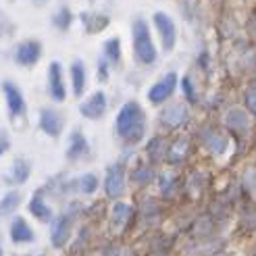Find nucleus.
Listing matches in <instances>:
<instances>
[{"instance_id":"9","label":"nucleus","mask_w":256,"mask_h":256,"mask_svg":"<svg viewBox=\"0 0 256 256\" xmlns=\"http://www.w3.org/2000/svg\"><path fill=\"white\" fill-rule=\"evenodd\" d=\"M2 92H4V96H6V104H8L10 117H12V119L23 117V114H25V98H23V94H21L19 86L12 84V82H4V84H2Z\"/></svg>"},{"instance_id":"10","label":"nucleus","mask_w":256,"mask_h":256,"mask_svg":"<svg viewBox=\"0 0 256 256\" xmlns=\"http://www.w3.org/2000/svg\"><path fill=\"white\" fill-rule=\"evenodd\" d=\"M225 125L229 132H234L236 136H248L250 132V117H248V110L244 108H229L225 114Z\"/></svg>"},{"instance_id":"18","label":"nucleus","mask_w":256,"mask_h":256,"mask_svg":"<svg viewBox=\"0 0 256 256\" xmlns=\"http://www.w3.org/2000/svg\"><path fill=\"white\" fill-rule=\"evenodd\" d=\"M82 23H84V30L88 34H98L102 32L108 25V15H104V12H82L80 15Z\"/></svg>"},{"instance_id":"36","label":"nucleus","mask_w":256,"mask_h":256,"mask_svg":"<svg viewBox=\"0 0 256 256\" xmlns=\"http://www.w3.org/2000/svg\"><path fill=\"white\" fill-rule=\"evenodd\" d=\"M248 34L252 36V38H256V10L250 15V19H248Z\"/></svg>"},{"instance_id":"28","label":"nucleus","mask_w":256,"mask_h":256,"mask_svg":"<svg viewBox=\"0 0 256 256\" xmlns=\"http://www.w3.org/2000/svg\"><path fill=\"white\" fill-rule=\"evenodd\" d=\"M244 108L250 114H256V82H250L244 90Z\"/></svg>"},{"instance_id":"12","label":"nucleus","mask_w":256,"mask_h":256,"mask_svg":"<svg viewBox=\"0 0 256 256\" xmlns=\"http://www.w3.org/2000/svg\"><path fill=\"white\" fill-rule=\"evenodd\" d=\"M188 119H190V110H188L186 104H182V102L171 104V106H167L160 112V123L164 127H169V130H177V127H182Z\"/></svg>"},{"instance_id":"40","label":"nucleus","mask_w":256,"mask_h":256,"mask_svg":"<svg viewBox=\"0 0 256 256\" xmlns=\"http://www.w3.org/2000/svg\"><path fill=\"white\" fill-rule=\"evenodd\" d=\"M0 256H2V246H0Z\"/></svg>"},{"instance_id":"27","label":"nucleus","mask_w":256,"mask_h":256,"mask_svg":"<svg viewBox=\"0 0 256 256\" xmlns=\"http://www.w3.org/2000/svg\"><path fill=\"white\" fill-rule=\"evenodd\" d=\"M240 223H242V227L250 229V232H256V206L254 204H246V206L242 208Z\"/></svg>"},{"instance_id":"39","label":"nucleus","mask_w":256,"mask_h":256,"mask_svg":"<svg viewBox=\"0 0 256 256\" xmlns=\"http://www.w3.org/2000/svg\"><path fill=\"white\" fill-rule=\"evenodd\" d=\"M216 256H232V254H216Z\"/></svg>"},{"instance_id":"4","label":"nucleus","mask_w":256,"mask_h":256,"mask_svg":"<svg viewBox=\"0 0 256 256\" xmlns=\"http://www.w3.org/2000/svg\"><path fill=\"white\" fill-rule=\"evenodd\" d=\"M198 136H200L202 144L206 146V150L210 152V154L221 156V154H225V152H227L229 140H227V136H225L221 130H216V127L206 125V127H202V130L198 132Z\"/></svg>"},{"instance_id":"25","label":"nucleus","mask_w":256,"mask_h":256,"mask_svg":"<svg viewBox=\"0 0 256 256\" xmlns=\"http://www.w3.org/2000/svg\"><path fill=\"white\" fill-rule=\"evenodd\" d=\"M52 23H54V28L58 32H67L71 28V23H73V12L69 6H60L56 12H54V17H52Z\"/></svg>"},{"instance_id":"8","label":"nucleus","mask_w":256,"mask_h":256,"mask_svg":"<svg viewBox=\"0 0 256 256\" xmlns=\"http://www.w3.org/2000/svg\"><path fill=\"white\" fill-rule=\"evenodd\" d=\"M42 56V44L38 40H25L15 48V60L21 67H34Z\"/></svg>"},{"instance_id":"26","label":"nucleus","mask_w":256,"mask_h":256,"mask_svg":"<svg viewBox=\"0 0 256 256\" xmlns=\"http://www.w3.org/2000/svg\"><path fill=\"white\" fill-rule=\"evenodd\" d=\"M104 58H108V62L117 65L121 60V40L119 38H108L104 42Z\"/></svg>"},{"instance_id":"22","label":"nucleus","mask_w":256,"mask_h":256,"mask_svg":"<svg viewBox=\"0 0 256 256\" xmlns=\"http://www.w3.org/2000/svg\"><path fill=\"white\" fill-rule=\"evenodd\" d=\"M71 82H73V94L82 96L86 90V65L84 60H73L71 62Z\"/></svg>"},{"instance_id":"13","label":"nucleus","mask_w":256,"mask_h":256,"mask_svg":"<svg viewBox=\"0 0 256 256\" xmlns=\"http://www.w3.org/2000/svg\"><path fill=\"white\" fill-rule=\"evenodd\" d=\"M62 117L60 112L54 108H42L40 110V130L50 136V138H58L62 134Z\"/></svg>"},{"instance_id":"24","label":"nucleus","mask_w":256,"mask_h":256,"mask_svg":"<svg viewBox=\"0 0 256 256\" xmlns=\"http://www.w3.org/2000/svg\"><path fill=\"white\" fill-rule=\"evenodd\" d=\"M167 144H164V140L162 138H152L150 140V144H148V148H146V152H148V158L152 160V162H158V160H162V158H167Z\"/></svg>"},{"instance_id":"38","label":"nucleus","mask_w":256,"mask_h":256,"mask_svg":"<svg viewBox=\"0 0 256 256\" xmlns=\"http://www.w3.org/2000/svg\"><path fill=\"white\" fill-rule=\"evenodd\" d=\"M32 2H34L36 6H44V4L48 2V0H32Z\"/></svg>"},{"instance_id":"15","label":"nucleus","mask_w":256,"mask_h":256,"mask_svg":"<svg viewBox=\"0 0 256 256\" xmlns=\"http://www.w3.org/2000/svg\"><path fill=\"white\" fill-rule=\"evenodd\" d=\"M88 152H90V144H88L86 136H84L80 130L71 132L69 146H67V158H71V160H78V158L86 156Z\"/></svg>"},{"instance_id":"19","label":"nucleus","mask_w":256,"mask_h":256,"mask_svg":"<svg viewBox=\"0 0 256 256\" xmlns=\"http://www.w3.org/2000/svg\"><path fill=\"white\" fill-rule=\"evenodd\" d=\"M30 175H32V164L25 160V158H17L15 162H12L10 171H8L6 182L12 184V186H21V184L28 182Z\"/></svg>"},{"instance_id":"20","label":"nucleus","mask_w":256,"mask_h":256,"mask_svg":"<svg viewBox=\"0 0 256 256\" xmlns=\"http://www.w3.org/2000/svg\"><path fill=\"white\" fill-rule=\"evenodd\" d=\"M188 154H190V140L188 138H177L167 150V160L171 164H179V162H184L188 158Z\"/></svg>"},{"instance_id":"7","label":"nucleus","mask_w":256,"mask_h":256,"mask_svg":"<svg viewBox=\"0 0 256 256\" xmlns=\"http://www.w3.org/2000/svg\"><path fill=\"white\" fill-rule=\"evenodd\" d=\"M48 94L54 102H62L67 98V88L62 82V67L58 60H52L48 67Z\"/></svg>"},{"instance_id":"34","label":"nucleus","mask_w":256,"mask_h":256,"mask_svg":"<svg viewBox=\"0 0 256 256\" xmlns=\"http://www.w3.org/2000/svg\"><path fill=\"white\" fill-rule=\"evenodd\" d=\"M12 23H10V19L6 17V12L0 8V38H6V36H10L12 34Z\"/></svg>"},{"instance_id":"17","label":"nucleus","mask_w":256,"mask_h":256,"mask_svg":"<svg viewBox=\"0 0 256 256\" xmlns=\"http://www.w3.org/2000/svg\"><path fill=\"white\" fill-rule=\"evenodd\" d=\"M34 238H36V234L28 225V221H25L23 216H17L10 225V240L15 242V244H28V242H32Z\"/></svg>"},{"instance_id":"29","label":"nucleus","mask_w":256,"mask_h":256,"mask_svg":"<svg viewBox=\"0 0 256 256\" xmlns=\"http://www.w3.org/2000/svg\"><path fill=\"white\" fill-rule=\"evenodd\" d=\"M78 188H80V192H84V194H94L96 188H98V177L94 173H86L78 182Z\"/></svg>"},{"instance_id":"37","label":"nucleus","mask_w":256,"mask_h":256,"mask_svg":"<svg viewBox=\"0 0 256 256\" xmlns=\"http://www.w3.org/2000/svg\"><path fill=\"white\" fill-rule=\"evenodd\" d=\"M8 146H10V142H8V136H6V134H0V156H2L4 152L8 150Z\"/></svg>"},{"instance_id":"41","label":"nucleus","mask_w":256,"mask_h":256,"mask_svg":"<svg viewBox=\"0 0 256 256\" xmlns=\"http://www.w3.org/2000/svg\"><path fill=\"white\" fill-rule=\"evenodd\" d=\"M156 256H164V254H156Z\"/></svg>"},{"instance_id":"11","label":"nucleus","mask_w":256,"mask_h":256,"mask_svg":"<svg viewBox=\"0 0 256 256\" xmlns=\"http://www.w3.org/2000/svg\"><path fill=\"white\" fill-rule=\"evenodd\" d=\"M80 112L86 119H92V121L100 119L102 114L106 112V94L104 92H94L86 102L80 104Z\"/></svg>"},{"instance_id":"2","label":"nucleus","mask_w":256,"mask_h":256,"mask_svg":"<svg viewBox=\"0 0 256 256\" xmlns=\"http://www.w3.org/2000/svg\"><path fill=\"white\" fill-rule=\"evenodd\" d=\"M132 38H134V54L140 65H154L156 62V46L150 38V28L144 19H134L132 23Z\"/></svg>"},{"instance_id":"32","label":"nucleus","mask_w":256,"mask_h":256,"mask_svg":"<svg viewBox=\"0 0 256 256\" xmlns=\"http://www.w3.org/2000/svg\"><path fill=\"white\" fill-rule=\"evenodd\" d=\"M158 186H160L162 196H173V192L177 190V179L173 175H160Z\"/></svg>"},{"instance_id":"23","label":"nucleus","mask_w":256,"mask_h":256,"mask_svg":"<svg viewBox=\"0 0 256 256\" xmlns=\"http://www.w3.org/2000/svg\"><path fill=\"white\" fill-rule=\"evenodd\" d=\"M19 202H21V192H17V190L6 192V194L0 198V219L15 212V208L19 206Z\"/></svg>"},{"instance_id":"30","label":"nucleus","mask_w":256,"mask_h":256,"mask_svg":"<svg viewBox=\"0 0 256 256\" xmlns=\"http://www.w3.org/2000/svg\"><path fill=\"white\" fill-rule=\"evenodd\" d=\"M242 186L250 194H256V167H248L242 175Z\"/></svg>"},{"instance_id":"42","label":"nucleus","mask_w":256,"mask_h":256,"mask_svg":"<svg viewBox=\"0 0 256 256\" xmlns=\"http://www.w3.org/2000/svg\"><path fill=\"white\" fill-rule=\"evenodd\" d=\"M254 256H256V254H254Z\"/></svg>"},{"instance_id":"16","label":"nucleus","mask_w":256,"mask_h":256,"mask_svg":"<svg viewBox=\"0 0 256 256\" xmlns=\"http://www.w3.org/2000/svg\"><path fill=\"white\" fill-rule=\"evenodd\" d=\"M30 212L36 216V219H40V221H44V223H48L50 219H52V208L46 204V200H44V192L42 190H38L36 194L32 196V200H30Z\"/></svg>"},{"instance_id":"1","label":"nucleus","mask_w":256,"mask_h":256,"mask_svg":"<svg viewBox=\"0 0 256 256\" xmlns=\"http://www.w3.org/2000/svg\"><path fill=\"white\" fill-rule=\"evenodd\" d=\"M114 130H117V136L125 142H140L146 134V117H144V110L138 102L130 100L121 106L119 114H117V121H114Z\"/></svg>"},{"instance_id":"14","label":"nucleus","mask_w":256,"mask_h":256,"mask_svg":"<svg viewBox=\"0 0 256 256\" xmlns=\"http://www.w3.org/2000/svg\"><path fill=\"white\" fill-rule=\"evenodd\" d=\"M71 234V216L69 214H60L52 223V244L54 248H62L67 244Z\"/></svg>"},{"instance_id":"35","label":"nucleus","mask_w":256,"mask_h":256,"mask_svg":"<svg viewBox=\"0 0 256 256\" xmlns=\"http://www.w3.org/2000/svg\"><path fill=\"white\" fill-rule=\"evenodd\" d=\"M98 80L100 82H106L108 80V58H102L98 62Z\"/></svg>"},{"instance_id":"33","label":"nucleus","mask_w":256,"mask_h":256,"mask_svg":"<svg viewBox=\"0 0 256 256\" xmlns=\"http://www.w3.org/2000/svg\"><path fill=\"white\" fill-rule=\"evenodd\" d=\"M182 90H184V94H186V100L192 102V104H196V102H198V94H196V88H194V84H192L190 75H186V78L182 80Z\"/></svg>"},{"instance_id":"31","label":"nucleus","mask_w":256,"mask_h":256,"mask_svg":"<svg viewBox=\"0 0 256 256\" xmlns=\"http://www.w3.org/2000/svg\"><path fill=\"white\" fill-rule=\"evenodd\" d=\"M134 182L136 184H140V186H146V184H150L152 179H154V171H152L150 167H138L136 171H134Z\"/></svg>"},{"instance_id":"21","label":"nucleus","mask_w":256,"mask_h":256,"mask_svg":"<svg viewBox=\"0 0 256 256\" xmlns=\"http://www.w3.org/2000/svg\"><path fill=\"white\" fill-rule=\"evenodd\" d=\"M132 212L134 210H132L130 204H123V202L114 204L112 206V216H110V225H112L114 232H123L125 225L130 223V219H132Z\"/></svg>"},{"instance_id":"6","label":"nucleus","mask_w":256,"mask_h":256,"mask_svg":"<svg viewBox=\"0 0 256 256\" xmlns=\"http://www.w3.org/2000/svg\"><path fill=\"white\" fill-rule=\"evenodd\" d=\"M104 192L106 196L117 200L123 192H125V167L123 162H114L106 171V179H104Z\"/></svg>"},{"instance_id":"3","label":"nucleus","mask_w":256,"mask_h":256,"mask_svg":"<svg viewBox=\"0 0 256 256\" xmlns=\"http://www.w3.org/2000/svg\"><path fill=\"white\" fill-rule=\"evenodd\" d=\"M152 21H154V28L160 36V42H162V50L164 52H171L177 44V25L175 21L162 10H156L152 15Z\"/></svg>"},{"instance_id":"5","label":"nucleus","mask_w":256,"mask_h":256,"mask_svg":"<svg viewBox=\"0 0 256 256\" xmlns=\"http://www.w3.org/2000/svg\"><path fill=\"white\" fill-rule=\"evenodd\" d=\"M175 88H177V73L169 71L167 75H162V78L148 90V100L152 102V104H162V102H167L173 96Z\"/></svg>"}]
</instances>
